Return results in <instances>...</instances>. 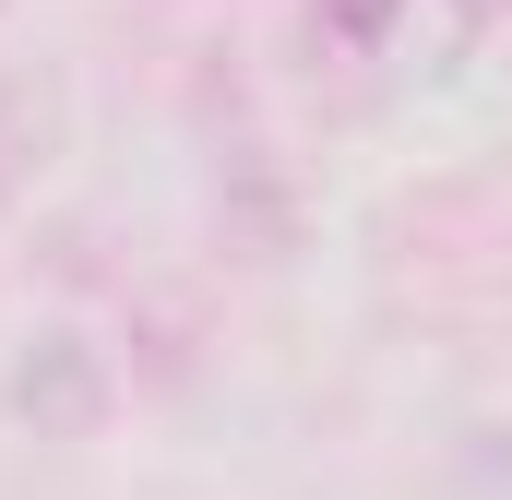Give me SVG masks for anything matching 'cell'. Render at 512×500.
Masks as SVG:
<instances>
[{
    "label": "cell",
    "instance_id": "cell-1",
    "mask_svg": "<svg viewBox=\"0 0 512 500\" xmlns=\"http://www.w3.org/2000/svg\"><path fill=\"white\" fill-rule=\"evenodd\" d=\"M12 405H24L36 441H84V429L108 417V370H96V346H84V334H36L24 370H12Z\"/></svg>",
    "mask_w": 512,
    "mask_h": 500
},
{
    "label": "cell",
    "instance_id": "cell-2",
    "mask_svg": "<svg viewBox=\"0 0 512 500\" xmlns=\"http://www.w3.org/2000/svg\"><path fill=\"white\" fill-rule=\"evenodd\" d=\"M393 12H405V0H310V24H322L334 48H358V60L393 48Z\"/></svg>",
    "mask_w": 512,
    "mask_h": 500
},
{
    "label": "cell",
    "instance_id": "cell-3",
    "mask_svg": "<svg viewBox=\"0 0 512 500\" xmlns=\"http://www.w3.org/2000/svg\"><path fill=\"white\" fill-rule=\"evenodd\" d=\"M24 155H36V131H24V84H0V203H12Z\"/></svg>",
    "mask_w": 512,
    "mask_h": 500
},
{
    "label": "cell",
    "instance_id": "cell-4",
    "mask_svg": "<svg viewBox=\"0 0 512 500\" xmlns=\"http://www.w3.org/2000/svg\"><path fill=\"white\" fill-rule=\"evenodd\" d=\"M489 12H501V0H465V24H489Z\"/></svg>",
    "mask_w": 512,
    "mask_h": 500
}]
</instances>
